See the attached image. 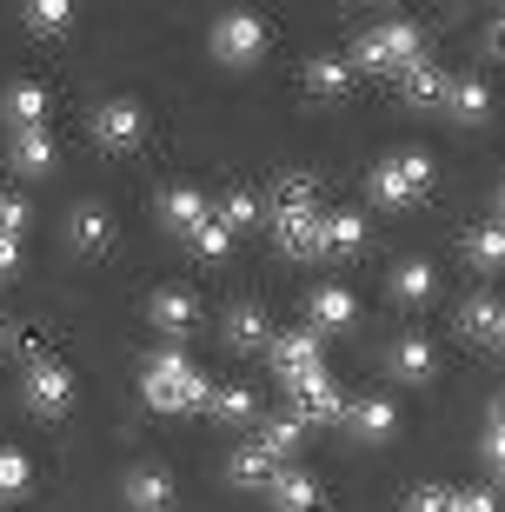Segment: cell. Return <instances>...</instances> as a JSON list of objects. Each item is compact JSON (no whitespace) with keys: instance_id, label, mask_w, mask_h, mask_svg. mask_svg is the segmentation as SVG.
<instances>
[{"instance_id":"cell-11","label":"cell","mask_w":505,"mask_h":512,"mask_svg":"<svg viewBox=\"0 0 505 512\" xmlns=\"http://www.w3.org/2000/svg\"><path fill=\"white\" fill-rule=\"evenodd\" d=\"M446 87H452V74H439L432 60H419V67H406V74H399V100H406L412 114H432V107H446Z\"/></svg>"},{"instance_id":"cell-6","label":"cell","mask_w":505,"mask_h":512,"mask_svg":"<svg viewBox=\"0 0 505 512\" xmlns=\"http://www.w3.org/2000/svg\"><path fill=\"white\" fill-rule=\"evenodd\" d=\"M260 47H266V20L260 14H220L213 20V54H220L226 67L260 60Z\"/></svg>"},{"instance_id":"cell-40","label":"cell","mask_w":505,"mask_h":512,"mask_svg":"<svg viewBox=\"0 0 505 512\" xmlns=\"http://www.w3.org/2000/svg\"><path fill=\"white\" fill-rule=\"evenodd\" d=\"M486 439H505V393L486 406Z\"/></svg>"},{"instance_id":"cell-35","label":"cell","mask_w":505,"mask_h":512,"mask_svg":"<svg viewBox=\"0 0 505 512\" xmlns=\"http://www.w3.org/2000/svg\"><path fill=\"white\" fill-rule=\"evenodd\" d=\"M27 479H34V473H27V459L0 453V499H20V493H27Z\"/></svg>"},{"instance_id":"cell-38","label":"cell","mask_w":505,"mask_h":512,"mask_svg":"<svg viewBox=\"0 0 505 512\" xmlns=\"http://www.w3.org/2000/svg\"><path fill=\"white\" fill-rule=\"evenodd\" d=\"M452 512H499V493L472 486V493H452Z\"/></svg>"},{"instance_id":"cell-25","label":"cell","mask_w":505,"mask_h":512,"mask_svg":"<svg viewBox=\"0 0 505 512\" xmlns=\"http://www.w3.org/2000/svg\"><path fill=\"white\" fill-rule=\"evenodd\" d=\"M206 413L220 419V426H246V419L260 413V399L246 393V386H213V393H206Z\"/></svg>"},{"instance_id":"cell-44","label":"cell","mask_w":505,"mask_h":512,"mask_svg":"<svg viewBox=\"0 0 505 512\" xmlns=\"http://www.w3.org/2000/svg\"><path fill=\"white\" fill-rule=\"evenodd\" d=\"M499 227H505V187H499Z\"/></svg>"},{"instance_id":"cell-13","label":"cell","mask_w":505,"mask_h":512,"mask_svg":"<svg viewBox=\"0 0 505 512\" xmlns=\"http://www.w3.org/2000/svg\"><path fill=\"white\" fill-rule=\"evenodd\" d=\"M446 114L452 120H459V127H486V120H492V87H486V80H452V87H446Z\"/></svg>"},{"instance_id":"cell-29","label":"cell","mask_w":505,"mask_h":512,"mask_svg":"<svg viewBox=\"0 0 505 512\" xmlns=\"http://www.w3.org/2000/svg\"><path fill=\"white\" fill-rule=\"evenodd\" d=\"M393 373H399V380H412V386L432 380V346L426 340H399L393 346Z\"/></svg>"},{"instance_id":"cell-4","label":"cell","mask_w":505,"mask_h":512,"mask_svg":"<svg viewBox=\"0 0 505 512\" xmlns=\"http://www.w3.org/2000/svg\"><path fill=\"white\" fill-rule=\"evenodd\" d=\"M27 406H34L40 419H60L74 406V373L60 360H47L40 346H27Z\"/></svg>"},{"instance_id":"cell-31","label":"cell","mask_w":505,"mask_h":512,"mask_svg":"<svg viewBox=\"0 0 505 512\" xmlns=\"http://www.w3.org/2000/svg\"><path fill=\"white\" fill-rule=\"evenodd\" d=\"M366 247V220L359 213H333L326 220V253H359Z\"/></svg>"},{"instance_id":"cell-12","label":"cell","mask_w":505,"mask_h":512,"mask_svg":"<svg viewBox=\"0 0 505 512\" xmlns=\"http://www.w3.org/2000/svg\"><path fill=\"white\" fill-rule=\"evenodd\" d=\"M147 320L160 326L167 340H187L193 326H200V306H193L180 286H167V293H153V300H147Z\"/></svg>"},{"instance_id":"cell-43","label":"cell","mask_w":505,"mask_h":512,"mask_svg":"<svg viewBox=\"0 0 505 512\" xmlns=\"http://www.w3.org/2000/svg\"><path fill=\"white\" fill-rule=\"evenodd\" d=\"M492 346H499V353H505V320H499V340H492Z\"/></svg>"},{"instance_id":"cell-32","label":"cell","mask_w":505,"mask_h":512,"mask_svg":"<svg viewBox=\"0 0 505 512\" xmlns=\"http://www.w3.org/2000/svg\"><path fill=\"white\" fill-rule=\"evenodd\" d=\"M393 293H399V300H432V266L426 260H406L393 273Z\"/></svg>"},{"instance_id":"cell-26","label":"cell","mask_w":505,"mask_h":512,"mask_svg":"<svg viewBox=\"0 0 505 512\" xmlns=\"http://www.w3.org/2000/svg\"><path fill=\"white\" fill-rule=\"evenodd\" d=\"M253 446H260L266 459H293V453H300V446H306V426H300V419H293V413H286V419H266V426H260V439H253Z\"/></svg>"},{"instance_id":"cell-21","label":"cell","mask_w":505,"mask_h":512,"mask_svg":"<svg viewBox=\"0 0 505 512\" xmlns=\"http://www.w3.org/2000/svg\"><path fill=\"white\" fill-rule=\"evenodd\" d=\"M499 320H505V306L492 300V293H472L466 306H459V333H466V340H499Z\"/></svg>"},{"instance_id":"cell-16","label":"cell","mask_w":505,"mask_h":512,"mask_svg":"<svg viewBox=\"0 0 505 512\" xmlns=\"http://www.w3.org/2000/svg\"><path fill=\"white\" fill-rule=\"evenodd\" d=\"M127 506L133 512H167L173 506V479L160 466H133L127 473Z\"/></svg>"},{"instance_id":"cell-2","label":"cell","mask_w":505,"mask_h":512,"mask_svg":"<svg viewBox=\"0 0 505 512\" xmlns=\"http://www.w3.org/2000/svg\"><path fill=\"white\" fill-rule=\"evenodd\" d=\"M353 74L366 67V74H406V67H419V27L412 20H379L373 34L353 40Z\"/></svg>"},{"instance_id":"cell-1","label":"cell","mask_w":505,"mask_h":512,"mask_svg":"<svg viewBox=\"0 0 505 512\" xmlns=\"http://www.w3.org/2000/svg\"><path fill=\"white\" fill-rule=\"evenodd\" d=\"M140 393H147L153 413H200L213 386L200 380V366H193L180 346H160V353L140 366Z\"/></svg>"},{"instance_id":"cell-10","label":"cell","mask_w":505,"mask_h":512,"mask_svg":"<svg viewBox=\"0 0 505 512\" xmlns=\"http://www.w3.org/2000/svg\"><path fill=\"white\" fill-rule=\"evenodd\" d=\"M346 433H353L359 446H386V439L399 433V406L393 399H359V406H346Z\"/></svg>"},{"instance_id":"cell-27","label":"cell","mask_w":505,"mask_h":512,"mask_svg":"<svg viewBox=\"0 0 505 512\" xmlns=\"http://www.w3.org/2000/svg\"><path fill=\"white\" fill-rule=\"evenodd\" d=\"M226 473H233V486H273V473H280V459H266L253 439H246L240 453L226 459Z\"/></svg>"},{"instance_id":"cell-14","label":"cell","mask_w":505,"mask_h":512,"mask_svg":"<svg viewBox=\"0 0 505 512\" xmlns=\"http://www.w3.org/2000/svg\"><path fill=\"white\" fill-rule=\"evenodd\" d=\"M306 94L313 100H346L353 94V60H339V54L306 60Z\"/></svg>"},{"instance_id":"cell-19","label":"cell","mask_w":505,"mask_h":512,"mask_svg":"<svg viewBox=\"0 0 505 512\" xmlns=\"http://www.w3.org/2000/svg\"><path fill=\"white\" fill-rule=\"evenodd\" d=\"M206 213H213V207L200 200V187H167V193H160V220H167L173 233H193Z\"/></svg>"},{"instance_id":"cell-34","label":"cell","mask_w":505,"mask_h":512,"mask_svg":"<svg viewBox=\"0 0 505 512\" xmlns=\"http://www.w3.org/2000/svg\"><path fill=\"white\" fill-rule=\"evenodd\" d=\"M260 200H253V193H246V187H233V193H226V200H220V220H226V227H233V233H240V227H253V220H260Z\"/></svg>"},{"instance_id":"cell-22","label":"cell","mask_w":505,"mask_h":512,"mask_svg":"<svg viewBox=\"0 0 505 512\" xmlns=\"http://www.w3.org/2000/svg\"><path fill=\"white\" fill-rule=\"evenodd\" d=\"M466 260L479 273H505V227L486 220V227H466Z\"/></svg>"},{"instance_id":"cell-7","label":"cell","mask_w":505,"mask_h":512,"mask_svg":"<svg viewBox=\"0 0 505 512\" xmlns=\"http://www.w3.org/2000/svg\"><path fill=\"white\" fill-rule=\"evenodd\" d=\"M273 227H300L319 213V180L313 173H280V187H273Z\"/></svg>"},{"instance_id":"cell-23","label":"cell","mask_w":505,"mask_h":512,"mask_svg":"<svg viewBox=\"0 0 505 512\" xmlns=\"http://www.w3.org/2000/svg\"><path fill=\"white\" fill-rule=\"evenodd\" d=\"M226 346H240V353H253V346H273V326H266L260 306H233V313H226Z\"/></svg>"},{"instance_id":"cell-37","label":"cell","mask_w":505,"mask_h":512,"mask_svg":"<svg viewBox=\"0 0 505 512\" xmlns=\"http://www.w3.org/2000/svg\"><path fill=\"white\" fill-rule=\"evenodd\" d=\"M20 233H27V200L0 193V240H20Z\"/></svg>"},{"instance_id":"cell-18","label":"cell","mask_w":505,"mask_h":512,"mask_svg":"<svg viewBox=\"0 0 505 512\" xmlns=\"http://www.w3.org/2000/svg\"><path fill=\"white\" fill-rule=\"evenodd\" d=\"M266 493H273L280 512H326V506H319V479L313 473H273Z\"/></svg>"},{"instance_id":"cell-39","label":"cell","mask_w":505,"mask_h":512,"mask_svg":"<svg viewBox=\"0 0 505 512\" xmlns=\"http://www.w3.org/2000/svg\"><path fill=\"white\" fill-rule=\"evenodd\" d=\"M479 453H486V466L499 473V486H505V439H479Z\"/></svg>"},{"instance_id":"cell-41","label":"cell","mask_w":505,"mask_h":512,"mask_svg":"<svg viewBox=\"0 0 505 512\" xmlns=\"http://www.w3.org/2000/svg\"><path fill=\"white\" fill-rule=\"evenodd\" d=\"M20 266V240H0V273H14Z\"/></svg>"},{"instance_id":"cell-8","label":"cell","mask_w":505,"mask_h":512,"mask_svg":"<svg viewBox=\"0 0 505 512\" xmlns=\"http://www.w3.org/2000/svg\"><path fill=\"white\" fill-rule=\"evenodd\" d=\"M140 133H147V114H140L133 100H107V107H94V140L107 153H127Z\"/></svg>"},{"instance_id":"cell-5","label":"cell","mask_w":505,"mask_h":512,"mask_svg":"<svg viewBox=\"0 0 505 512\" xmlns=\"http://www.w3.org/2000/svg\"><path fill=\"white\" fill-rule=\"evenodd\" d=\"M293 419L300 426H346V393L326 373H306V380H293Z\"/></svg>"},{"instance_id":"cell-30","label":"cell","mask_w":505,"mask_h":512,"mask_svg":"<svg viewBox=\"0 0 505 512\" xmlns=\"http://www.w3.org/2000/svg\"><path fill=\"white\" fill-rule=\"evenodd\" d=\"M187 240H193V247L206 253V260H226V253H233V227H226L220 213H206V220H200V227L187 233Z\"/></svg>"},{"instance_id":"cell-17","label":"cell","mask_w":505,"mask_h":512,"mask_svg":"<svg viewBox=\"0 0 505 512\" xmlns=\"http://www.w3.org/2000/svg\"><path fill=\"white\" fill-rule=\"evenodd\" d=\"M0 114L14 120V133L40 127V120H47V87H34V80H20V87H7V94H0Z\"/></svg>"},{"instance_id":"cell-15","label":"cell","mask_w":505,"mask_h":512,"mask_svg":"<svg viewBox=\"0 0 505 512\" xmlns=\"http://www.w3.org/2000/svg\"><path fill=\"white\" fill-rule=\"evenodd\" d=\"M353 293L346 286H313V300H306V320H313V333H339V326H353Z\"/></svg>"},{"instance_id":"cell-28","label":"cell","mask_w":505,"mask_h":512,"mask_svg":"<svg viewBox=\"0 0 505 512\" xmlns=\"http://www.w3.org/2000/svg\"><path fill=\"white\" fill-rule=\"evenodd\" d=\"M14 167L20 173H47V167H54V140H47V127L14 133Z\"/></svg>"},{"instance_id":"cell-24","label":"cell","mask_w":505,"mask_h":512,"mask_svg":"<svg viewBox=\"0 0 505 512\" xmlns=\"http://www.w3.org/2000/svg\"><path fill=\"white\" fill-rule=\"evenodd\" d=\"M280 247L286 260H326V213H313L300 227H280Z\"/></svg>"},{"instance_id":"cell-36","label":"cell","mask_w":505,"mask_h":512,"mask_svg":"<svg viewBox=\"0 0 505 512\" xmlns=\"http://www.w3.org/2000/svg\"><path fill=\"white\" fill-rule=\"evenodd\" d=\"M406 512H452V486H412Z\"/></svg>"},{"instance_id":"cell-45","label":"cell","mask_w":505,"mask_h":512,"mask_svg":"<svg viewBox=\"0 0 505 512\" xmlns=\"http://www.w3.org/2000/svg\"><path fill=\"white\" fill-rule=\"evenodd\" d=\"M0 346H7V313H0Z\"/></svg>"},{"instance_id":"cell-9","label":"cell","mask_w":505,"mask_h":512,"mask_svg":"<svg viewBox=\"0 0 505 512\" xmlns=\"http://www.w3.org/2000/svg\"><path fill=\"white\" fill-rule=\"evenodd\" d=\"M266 353H273V373H280L286 386L306 380V373H319V333H313V326H306V333H280Z\"/></svg>"},{"instance_id":"cell-20","label":"cell","mask_w":505,"mask_h":512,"mask_svg":"<svg viewBox=\"0 0 505 512\" xmlns=\"http://www.w3.org/2000/svg\"><path fill=\"white\" fill-rule=\"evenodd\" d=\"M67 240H74V253H107L113 247V220L100 207H74V220H67Z\"/></svg>"},{"instance_id":"cell-42","label":"cell","mask_w":505,"mask_h":512,"mask_svg":"<svg viewBox=\"0 0 505 512\" xmlns=\"http://www.w3.org/2000/svg\"><path fill=\"white\" fill-rule=\"evenodd\" d=\"M492 54H505V14L492 20Z\"/></svg>"},{"instance_id":"cell-33","label":"cell","mask_w":505,"mask_h":512,"mask_svg":"<svg viewBox=\"0 0 505 512\" xmlns=\"http://www.w3.org/2000/svg\"><path fill=\"white\" fill-rule=\"evenodd\" d=\"M67 20H74L67 0H34V7H27V27H34V34H67Z\"/></svg>"},{"instance_id":"cell-3","label":"cell","mask_w":505,"mask_h":512,"mask_svg":"<svg viewBox=\"0 0 505 512\" xmlns=\"http://www.w3.org/2000/svg\"><path fill=\"white\" fill-rule=\"evenodd\" d=\"M426 187H432V160L419 147L386 153L373 167V180H366V193H373L379 207H412V200H426Z\"/></svg>"}]
</instances>
